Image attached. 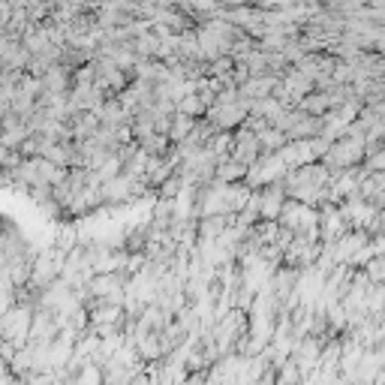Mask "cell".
Listing matches in <instances>:
<instances>
[{
    "instance_id": "1",
    "label": "cell",
    "mask_w": 385,
    "mask_h": 385,
    "mask_svg": "<svg viewBox=\"0 0 385 385\" xmlns=\"http://www.w3.org/2000/svg\"><path fill=\"white\" fill-rule=\"evenodd\" d=\"M33 319H37V304L19 301L12 310L3 313V319H0V331H3V337H0V340H12L19 352H21V349H28L30 346Z\"/></svg>"
},
{
    "instance_id": "16",
    "label": "cell",
    "mask_w": 385,
    "mask_h": 385,
    "mask_svg": "<svg viewBox=\"0 0 385 385\" xmlns=\"http://www.w3.org/2000/svg\"><path fill=\"white\" fill-rule=\"evenodd\" d=\"M382 322H385V316H382Z\"/></svg>"
},
{
    "instance_id": "4",
    "label": "cell",
    "mask_w": 385,
    "mask_h": 385,
    "mask_svg": "<svg viewBox=\"0 0 385 385\" xmlns=\"http://www.w3.org/2000/svg\"><path fill=\"white\" fill-rule=\"evenodd\" d=\"M232 156L238 163H244L250 169V165H256L262 160V145H259V136L253 133V129L241 127L235 129V147H232Z\"/></svg>"
},
{
    "instance_id": "10",
    "label": "cell",
    "mask_w": 385,
    "mask_h": 385,
    "mask_svg": "<svg viewBox=\"0 0 385 385\" xmlns=\"http://www.w3.org/2000/svg\"><path fill=\"white\" fill-rule=\"evenodd\" d=\"M241 64L250 69V75H271V73H268V51H262V48L250 51V55L244 57Z\"/></svg>"
},
{
    "instance_id": "5",
    "label": "cell",
    "mask_w": 385,
    "mask_h": 385,
    "mask_svg": "<svg viewBox=\"0 0 385 385\" xmlns=\"http://www.w3.org/2000/svg\"><path fill=\"white\" fill-rule=\"evenodd\" d=\"M229 226H235V217H202V220H199V238L217 241L229 232Z\"/></svg>"
},
{
    "instance_id": "2",
    "label": "cell",
    "mask_w": 385,
    "mask_h": 385,
    "mask_svg": "<svg viewBox=\"0 0 385 385\" xmlns=\"http://www.w3.org/2000/svg\"><path fill=\"white\" fill-rule=\"evenodd\" d=\"M289 174L286 163L280 160V154H262V160L256 165H250L247 169V187L250 190H265L271 183H280Z\"/></svg>"
},
{
    "instance_id": "13",
    "label": "cell",
    "mask_w": 385,
    "mask_h": 385,
    "mask_svg": "<svg viewBox=\"0 0 385 385\" xmlns=\"http://www.w3.org/2000/svg\"><path fill=\"white\" fill-rule=\"evenodd\" d=\"M364 271H367V277H370L373 286H376V283H385V256H376Z\"/></svg>"
},
{
    "instance_id": "3",
    "label": "cell",
    "mask_w": 385,
    "mask_h": 385,
    "mask_svg": "<svg viewBox=\"0 0 385 385\" xmlns=\"http://www.w3.org/2000/svg\"><path fill=\"white\" fill-rule=\"evenodd\" d=\"M319 214H322V244H337L346 232H352L349 220L340 214V205L325 202L319 208Z\"/></svg>"
},
{
    "instance_id": "8",
    "label": "cell",
    "mask_w": 385,
    "mask_h": 385,
    "mask_svg": "<svg viewBox=\"0 0 385 385\" xmlns=\"http://www.w3.org/2000/svg\"><path fill=\"white\" fill-rule=\"evenodd\" d=\"M259 145H262V154H280L289 145V136L277 127H268L265 133H259Z\"/></svg>"
},
{
    "instance_id": "15",
    "label": "cell",
    "mask_w": 385,
    "mask_h": 385,
    "mask_svg": "<svg viewBox=\"0 0 385 385\" xmlns=\"http://www.w3.org/2000/svg\"><path fill=\"white\" fill-rule=\"evenodd\" d=\"M205 382H208V373H190L183 385H205Z\"/></svg>"
},
{
    "instance_id": "9",
    "label": "cell",
    "mask_w": 385,
    "mask_h": 385,
    "mask_svg": "<svg viewBox=\"0 0 385 385\" xmlns=\"http://www.w3.org/2000/svg\"><path fill=\"white\" fill-rule=\"evenodd\" d=\"M199 120L196 118H187V115H174L172 118V145H181V142H187V138L192 136V129H196Z\"/></svg>"
},
{
    "instance_id": "7",
    "label": "cell",
    "mask_w": 385,
    "mask_h": 385,
    "mask_svg": "<svg viewBox=\"0 0 385 385\" xmlns=\"http://www.w3.org/2000/svg\"><path fill=\"white\" fill-rule=\"evenodd\" d=\"M298 109L307 111V115H313V118H325L328 111H331V96L325 91H313Z\"/></svg>"
},
{
    "instance_id": "12",
    "label": "cell",
    "mask_w": 385,
    "mask_h": 385,
    "mask_svg": "<svg viewBox=\"0 0 385 385\" xmlns=\"http://www.w3.org/2000/svg\"><path fill=\"white\" fill-rule=\"evenodd\" d=\"M301 379H304V373H301V367L289 358V361L280 367L277 370V385H301Z\"/></svg>"
},
{
    "instance_id": "14",
    "label": "cell",
    "mask_w": 385,
    "mask_h": 385,
    "mask_svg": "<svg viewBox=\"0 0 385 385\" xmlns=\"http://www.w3.org/2000/svg\"><path fill=\"white\" fill-rule=\"evenodd\" d=\"M364 165H367V169H370L373 174L385 172V147H382V151H376V154H370V156H367V160H364Z\"/></svg>"
},
{
    "instance_id": "11",
    "label": "cell",
    "mask_w": 385,
    "mask_h": 385,
    "mask_svg": "<svg viewBox=\"0 0 385 385\" xmlns=\"http://www.w3.org/2000/svg\"><path fill=\"white\" fill-rule=\"evenodd\" d=\"M328 313V325H331V331H349V310L343 307V304H331V307L325 310Z\"/></svg>"
},
{
    "instance_id": "6",
    "label": "cell",
    "mask_w": 385,
    "mask_h": 385,
    "mask_svg": "<svg viewBox=\"0 0 385 385\" xmlns=\"http://www.w3.org/2000/svg\"><path fill=\"white\" fill-rule=\"evenodd\" d=\"M217 181L220 183H244L247 181V165L238 163L235 156H226V160H220V165H217Z\"/></svg>"
}]
</instances>
